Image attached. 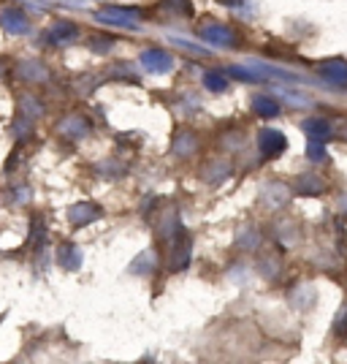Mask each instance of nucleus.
Instances as JSON below:
<instances>
[{
	"label": "nucleus",
	"mask_w": 347,
	"mask_h": 364,
	"mask_svg": "<svg viewBox=\"0 0 347 364\" xmlns=\"http://www.w3.org/2000/svg\"><path fill=\"white\" fill-rule=\"evenodd\" d=\"M98 22H106V25H114V28H138L141 22V11L138 9H120V6H109V9H101L95 14Z\"/></svg>",
	"instance_id": "obj_1"
},
{
	"label": "nucleus",
	"mask_w": 347,
	"mask_h": 364,
	"mask_svg": "<svg viewBox=\"0 0 347 364\" xmlns=\"http://www.w3.org/2000/svg\"><path fill=\"white\" fill-rule=\"evenodd\" d=\"M190 253H193V242L184 231H177V237H171V253H168V269L171 272H182L190 264Z\"/></svg>",
	"instance_id": "obj_2"
},
{
	"label": "nucleus",
	"mask_w": 347,
	"mask_h": 364,
	"mask_svg": "<svg viewBox=\"0 0 347 364\" xmlns=\"http://www.w3.org/2000/svg\"><path fill=\"white\" fill-rule=\"evenodd\" d=\"M0 28L11 36H25V33H31V19L22 9L6 6V9H0Z\"/></svg>",
	"instance_id": "obj_3"
},
{
	"label": "nucleus",
	"mask_w": 347,
	"mask_h": 364,
	"mask_svg": "<svg viewBox=\"0 0 347 364\" xmlns=\"http://www.w3.org/2000/svg\"><path fill=\"white\" fill-rule=\"evenodd\" d=\"M258 150L263 152L266 158H277L287 150V139L282 131H274V128H263L258 134Z\"/></svg>",
	"instance_id": "obj_4"
},
{
	"label": "nucleus",
	"mask_w": 347,
	"mask_h": 364,
	"mask_svg": "<svg viewBox=\"0 0 347 364\" xmlns=\"http://www.w3.org/2000/svg\"><path fill=\"white\" fill-rule=\"evenodd\" d=\"M201 38L214 46H226V49H231V46L236 44V33L231 31L228 25H223V22H206L201 28Z\"/></svg>",
	"instance_id": "obj_5"
},
{
	"label": "nucleus",
	"mask_w": 347,
	"mask_h": 364,
	"mask_svg": "<svg viewBox=\"0 0 347 364\" xmlns=\"http://www.w3.org/2000/svg\"><path fill=\"white\" fill-rule=\"evenodd\" d=\"M141 65L152 74H168L174 68V58L166 49H147V52H141Z\"/></svg>",
	"instance_id": "obj_6"
},
{
	"label": "nucleus",
	"mask_w": 347,
	"mask_h": 364,
	"mask_svg": "<svg viewBox=\"0 0 347 364\" xmlns=\"http://www.w3.org/2000/svg\"><path fill=\"white\" fill-rule=\"evenodd\" d=\"M101 215H104V210H101L98 204H92V201H79V204H74V207L68 210V220H71L76 228H82V226H87V223H95Z\"/></svg>",
	"instance_id": "obj_7"
},
{
	"label": "nucleus",
	"mask_w": 347,
	"mask_h": 364,
	"mask_svg": "<svg viewBox=\"0 0 347 364\" xmlns=\"http://www.w3.org/2000/svg\"><path fill=\"white\" fill-rule=\"evenodd\" d=\"M57 134L65 139H84L90 134V122L84 120V117H79V114H71V117H65L57 125Z\"/></svg>",
	"instance_id": "obj_8"
},
{
	"label": "nucleus",
	"mask_w": 347,
	"mask_h": 364,
	"mask_svg": "<svg viewBox=\"0 0 347 364\" xmlns=\"http://www.w3.org/2000/svg\"><path fill=\"white\" fill-rule=\"evenodd\" d=\"M320 74L326 76L331 85H336V87H342V85H347V63L339 60V58H331V60H323L320 63V68H317Z\"/></svg>",
	"instance_id": "obj_9"
},
{
	"label": "nucleus",
	"mask_w": 347,
	"mask_h": 364,
	"mask_svg": "<svg viewBox=\"0 0 347 364\" xmlns=\"http://www.w3.org/2000/svg\"><path fill=\"white\" fill-rule=\"evenodd\" d=\"M302 131L309 139H320V141H329L331 136V122L326 117H309V120L302 122Z\"/></svg>",
	"instance_id": "obj_10"
},
{
	"label": "nucleus",
	"mask_w": 347,
	"mask_h": 364,
	"mask_svg": "<svg viewBox=\"0 0 347 364\" xmlns=\"http://www.w3.org/2000/svg\"><path fill=\"white\" fill-rule=\"evenodd\" d=\"M76 33L79 31H76L74 22H55L46 33V41L49 44H65V41H74Z\"/></svg>",
	"instance_id": "obj_11"
},
{
	"label": "nucleus",
	"mask_w": 347,
	"mask_h": 364,
	"mask_svg": "<svg viewBox=\"0 0 347 364\" xmlns=\"http://www.w3.org/2000/svg\"><path fill=\"white\" fill-rule=\"evenodd\" d=\"M253 112L260 117H277L280 114V104L272 95H253Z\"/></svg>",
	"instance_id": "obj_12"
},
{
	"label": "nucleus",
	"mask_w": 347,
	"mask_h": 364,
	"mask_svg": "<svg viewBox=\"0 0 347 364\" xmlns=\"http://www.w3.org/2000/svg\"><path fill=\"white\" fill-rule=\"evenodd\" d=\"M19 76L25 79V82H44L46 76H49V71H46L44 63L38 60H28L19 65Z\"/></svg>",
	"instance_id": "obj_13"
},
{
	"label": "nucleus",
	"mask_w": 347,
	"mask_h": 364,
	"mask_svg": "<svg viewBox=\"0 0 347 364\" xmlns=\"http://www.w3.org/2000/svg\"><path fill=\"white\" fill-rule=\"evenodd\" d=\"M196 134H190V131H180L177 136H174V152L180 155V158H187V155H193L196 152Z\"/></svg>",
	"instance_id": "obj_14"
},
{
	"label": "nucleus",
	"mask_w": 347,
	"mask_h": 364,
	"mask_svg": "<svg viewBox=\"0 0 347 364\" xmlns=\"http://www.w3.org/2000/svg\"><path fill=\"white\" fill-rule=\"evenodd\" d=\"M296 191L304 193V196H315V193H323V191H326V185H323V180L315 177V174H302L299 182H296Z\"/></svg>",
	"instance_id": "obj_15"
},
{
	"label": "nucleus",
	"mask_w": 347,
	"mask_h": 364,
	"mask_svg": "<svg viewBox=\"0 0 347 364\" xmlns=\"http://www.w3.org/2000/svg\"><path fill=\"white\" fill-rule=\"evenodd\" d=\"M57 258H60V264L65 269H79V264H82V250H79L74 242H65L60 247Z\"/></svg>",
	"instance_id": "obj_16"
},
{
	"label": "nucleus",
	"mask_w": 347,
	"mask_h": 364,
	"mask_svg": "<svg viewBox=\"0 0 347 364\" xmlns=\"http://www.w3.org/2000/svg\"><path fill=\"white\" fill-rule=\"evenodd\" d=\"M263 196H266V204H272V207H282L287 198H290V191H287L285 185L274 182V185H269V188L263 191Z\"/></svg>",
	"instance_id": "obj_17"
},
{
	"label": "nucleus",
	"mask_w": 347,
	"mask_h": 364,
	"mask_svg": "<svg viewBox=\"0 0 347 364\" xmlns=\"http://www.w3.org/2000/svg\"><path fill=\"white\" fill-rule=\"evenodd\" d=\"M228 74L239 82H263V74L258 68H244V65H228Z\"/></svg>",
	"instance_id": "obj_18"
},
{
	"label": "nucleus",
	"mask_w": 347,
	"mask_h": 364,
	"mask_svg": "<svg viewBox=\"0 0 347 364\" xmlns=\"http://www.w3.org/2000/svg\"><path fill=\"white\" fill-rule=\"evenodd\" d=\"M204 87H206V90H211V92L228 90L226 74H220V71H206V74H204Z\"/></svg>",
	"instance_id": "obj_19"
},
{
	"label": "nucleus",
	"mask_w": 347,
	"mask_h": 364,
	"mask_svg": "<svg viewBox=\"0 0 347 364\" xmlns=\"http://www.w3.org/2000/svg\"><path fill=\"white\" fill-rule=\"evenodd\" d=\"M307 158L309 161H323L326 158V141H320V139H309V144H307Z\"/></svg>",
	"instance_id": "obj_20"
},
{
	"label": "nucleus",
	"mask_w": 347,
	"mask_h": 364,
	"mask_svg": "<svg viewBox=\"0 0 347 364\" xmlns=\"http://www.w3.org/2000/svg\"><path fill=\"white\" fill-rule=\"evenodd\" d=\"M150 258H155V253H152V250H144V253H141V256L131 264V272H133V274H147L150 269H155V267H150V264H147Z\"/></svg>",
	"instance_id": "obj_21"
},
{
	"label": "nucleus",
	"mask_w": 347,
	"mask_h": 364,
	"mask_svg": "<svg viewBox=\"0 0 347 364\" xmlns=\"http://www.w3.org/2000/svg\"><path fill=\"white\" fill-rule=\"evenodd\" d=\"M166 6L174 11V14H193L190 0H166Z\"/></svg>",
	"instance_id": "obj_22"
},
{
	"label": "nucleus",
	"mask_w": 347,
	"mask_h": 364,
	"mask_svg": "<svg viewBox=\"0 0 347 364\" xmlns=\"http://www.w3.org/2000/svg\"><path fill=\"white\" fill-rule=\"evenodd\" d=\"M334 329L339 334H347V302L342 304V310H339V316L334 318Z\"/></svg>",
	"instance_id": "obj_23"
},
{
	"label": "nucleus",
	"mask_w": 347,
	"mask_h": 364,
	"mask_svg": "<svg viewBox=\"0 0 347 364\" xmlns=\"http://www.w3.org/2000/svg\"><path fill=\"white\" fill-rule=\"evenodd\" d=\"M174 44L182 46V49H184V52H190V55H198V58H206V55H209L206 49H198V46H193V44H190V41H182V38H177Z\"/></svg>",
	"instance_id": "obj_24"
},
{
	"label": "nucleus",
	"mask_w": 347,
	"mask_h": 364,
	"mask_svg": "<svg viewBox=\"0 0 347 364\" xmlns=\"http://www.w3.org/2000/svg\"><path fill=\"white\" fill-rule=\"evenodd\" d=\"M282 98H285L290 107H309V101L304 95H296V92H282Z\"/></svg>",
	"instance_id": "obj_25"
},
{
	"label": "nucleus",
	"mask_w": 347,
	"mask_h": 364,
	"mask_svg": "<svg viewBox=\"0 0 347 364\" xmlns=\"http://www.w3.org/2000/svg\"><path fill=\"white\" fill-rule=\"evenodd\" d=\"M220 6H228V9H236V6H242L244 0H217Z\"/></svg>",
	"instance_id": "obj_26"
},
{
	"label": "nucleus",
	"mask_w": 347,
	"mask_h": 364,
	"mask_svg": "<svg viewBox=\"0 0 347 364\" xmlns=\"http://www.w3.org/2000/svg\"><path fill=\"white\" fill-rule=\"evenodd\" d=\"M65 3H68V6H87L90 0H65Z\"/></svg>",
	"instance_id": "obj_27"
},
{
	"label": "nucleus",
	"mask_w": 347,
	"mask_h": 364,
	"mask_svg": "<svg viewBox=\"0 0 347 364\" xmlns=\"http://www.w3.org/2000/svg\"><path fill=\"white\" fill-rule=\"evenodd\" d=\"M342 207H345V213H347V196L342 198Z\"/></svg>",
	"instance_id": "obj_28"
}]
</instances>
